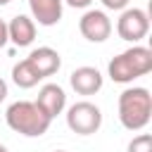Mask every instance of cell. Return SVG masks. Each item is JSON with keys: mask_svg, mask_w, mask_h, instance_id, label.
<instances>
[{"mask_svg": "<svg viewBox=\"0 0 152 152\" xmlns=\"http://www.w3.org/2000/svg\"><path fill=\"white\" fill-rule=\"evenodd\" d=\"M107 71L114 83H133L135 78L152 71V50L145 45H133L116 55L109 62Z\"/></svg>", "mask_w": 152, "mask_h": 152, "instance_id": "obj_1", "label": "cell"}, {"mask_svg": "<svg viewBox=\"0 0 152 152\" xmlns=\"http://www.w3.org/2000/svg\"><path fill=\"white\" fill-rule=\"evenodd\" d=\"M152 119V95L147 88H126L119 95V121L128 131H140Z\"/></svg>", "mask_w": 152, "mask_h": 152, "instance_id": "obj_2", "label": "cell"}, {"mask_svg": "<svg viewBox=\"0 0 152 152\" xmlns=\"http://www.w3.org/2000/svg\"><path fill=\"white\" fill-rule=\"evenodd\" d=\"M7 126L14 131V133H21L26 138H40L43 133H48L50 128V121L43 109L36 104V102H28V100H19V102H12L7 107Z\"/></svg>", "mask_w": 152, "mask_h": 152, "instance_id": "obj_3", "label": "cell"}, {"mask_svg": "<svg viewBox=\"0 0 152 152\" xmlns=\"http://www.w3.org/2000/svg\"><path fill=\"white\" fill-rule=\"evenodd\" d=\"M66 126L78 135H93L102 126V112L97 104H93L88 100L74 102L66 112Z\"/></svg>", "mask_w": 152, "mask_h": 152, "instance_id": "obj_4", "label": "cell"}, {"mask_svg": "<svg viewBox=\"0 0 152 152\" xmlns=\"http://www.w3.org/2000/svg\"><path fill=\"white\" fill-rule=\"evenodd\" d=\"M147 31H150V17L145 10H138V7L121 10V17L116 21V33L121 40L138 43L147 36Z\"/></svg>", "mask_w": 152, "mask_h": 152, "instance_id": "obj_5", "label": "cell"}, {"mask_svg": "<svg viewBox=\"0 0 152 152\" xmlns=\"http://www.w3.org/2000/svg\"><path fill=\"white\" fill-rule=\"evenodd\" d=\"M78 31H81V36H83L86 40H90V43H102V40H107L109 33H112V21H109V17H107L102 10H88V12L81 17V21H78Z\"/></svg>", "mask_w": 152, "mask_h": 152, "instance_id": "obj_6", "label": "cell"}, {"mask_svg": "<svg viewBox=\"0 0 152 152\" xmlns=\"http://www.w3.org/2000/svg\"><path fill=\"white\" fill-rule=\"evenodd\" d=\"M36 104L43 109V114H45L48 119H55V116H57V114H62V112H64V107H66L64 88H62V86H57V83H45V86L40 88V93H38Z\"/></svg>", "mask_w": 152, "mask_h": 152, "instance_id": "obj_7", "label": "cell"}, {"mask_svg": "<svg viewBox=\"0 0 152 152\" xmlns=\"http://www.w3.org/2000/svg\"><path fill=\"white\" fill-rule=\"evenodd\" d=\"M26 59H28L31 69L38 74V78H48V76H52V74H57L59 66H62L59 52L52 50V48H36Z\"/></svg>", "mask_w": 152, "mask_h": 152, "instance_id": "obj_8", "label": "cell"}, {"mask_svg": "<svg viewBox=\"0 0 152 152\" xmlns=\"http://www.w3.org/2000/svg\"><path fill=\"white\" fill-rule=\"evenodd\" d=\"M69 83L78 95H95L102 88V74L95 66H78L71 71Z\"/></svg>", "mask_w": 152, "mask_h": 152, "instance_id": "obj_9", "label": "cell"}, {"mask_svg": "<svg viewBox=\"0 0 152 152\" xmlns=\"http://www.w3.org/2000/svg\"><path fill=\"white\" fill-rule=\"evenodd\" d=\"M7 38H10L17 48L31 45L33 38H36V21L28 19L26 14H17V17L7 24Z\"/></svg>", "mask_w": 152, "mask_h": 152, "instance_id": "obj_10", "label": "cell"}, {"mask_svg": "<svg viewBox=\"0 0 152 152\" xmlns=\"http://www.w3.org/2000/svg\"><path fill=\"white\" fill-rule=\"evenodd\" d=\"M28 7L40 26H55L62 19V0H28Z\"/></svg>", "mask_w": 152, "mask_h": 152, "instance_id": "obj_11", "label": "cell"}, {"mask_svg": "<svg viewBox=\"0 0 152 152\" xmlns=\"http://www.w3.org/2000/svg\"><path fill=\"white\" fill-rule=\"evenodd\" d=\"M12 81H14V86H19V88H33L40 78H38V74L31 69L28 59H21L19 64L12 66Z\"/></svg>", "mask_w": 152, "mask_h": 152, "instance_id": "obj_12", "label": "cell"}, {"mask_svg": "<svg viewBox=\"0 0 152 152\" xmlns=\"http://www.w3.org/2000/svg\"><path fill=\"white\" fill-rule=\"evenodd\" d=\"M128 152H152V135H150V133L135 135V138L128 142Z\"/></svg>", "mask_w": 152, "mask_h": 152, "instance_id": "obj_13", "label": "cell"}, {"mask_svg": "<svg viewBox=\"0 0 152 152\" xmlns=\"http://www.w3.org/2000/svg\"><path fill=\"white\" fill-rule=\"evenodd\" d=\"M131 0H102V5L107 7V10H114V12H119V10H126V5H128Z\"/></svg>", "mask_w": 152, "mask_h": 152, "instance_id": "obj_14", "label": "cell"}, {"mask_svg": "<svg viewBox=\"0 0 152 152\" xmlns=\"http://www.w3.org/2000/svg\"><path fill=\"white\" fill-rule=\"evenodd\" d=\"M64 2H66L69 7H76V10H86V7H88L93 0H64Z\"/></svg>", "mask_w": 152, "mask_h": 152, "instance_id": "obj_15", "label": "cell"}, {"mask_svg": "<svg viewBox=\"0 0 152 152\" xmlns=\"http://www.w3.org/2000/svg\"><path fill=\"white\" fill-rule=\"evenodd\" d=\"M7 40H10V38H7V24H5L2 19H0V48H2V45H5Z\"/></svg>", "mask_w": 152, "mask_h": 152, "instance_id": "obj_16", "label": "cell"}, {"mask_svg": "<svg viewBox=\"0 0 152 152\" xmlns=\"http://www.w3.org/2000/svg\"><path fill=\"white\" fill-rule=\"evenodd\" d=\"M5 97H7V83H5L2 78H0V102H2Z\"/></svg>", "mask_w": 152, "mask_h": 152, "instance_id": "obj_17", "label": "cell"}, {"mask_svg": "<svg viewBox=\"0 0 152 152\" xmlns=\"http://www.w3.org/2000/svg\"><path fill=\"white\" fill-rule=\"evenodd\" d=\"M0 152H10V150H7V147H5V145H0Z\"/></svg>", "mask_w": 152, "mask_h": 152, "instance_id": "obj_18", "label": "cell"}, {"mask_svg": "<svg viewBox=\"0 0 152 152\" xmlns=\"http://www.w3.org/2000/svg\"><path fill=\"white\" fill-rule=\"evenodd\" d=\"M7 2H10V0H0V7H2V5H7Z\"/></svg>", "mask_w": 152, "mask_h": 152, "instance_id": "obj_19", "label": "cell"}, {"mask_svg": "<svg viewBox=\"0 0 152 152\" xmlns=\"http://www.w3.org/2000/svg\"><path fill=\"white\" fill-rule=\"evenodd\" d=\"M55 152H64V150H55Z\"/></svg>", "mask_w": 152, "mask_h": 152, "instance_id": "obj_20", "label": "cell"}]
</instances>
